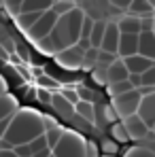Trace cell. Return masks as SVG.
Listing matches in <instances>:
<instances>
[{
  "label": "cell",
  "mask_w": 155,
  "mask_h": 157,
  "mask_svg": "<svg viewBox=\"0 0 155 157\" xmlns=\"http://www.w3.org/2000/svg\"><path fill=\"white\" fill-rule=\"evenodd\" d=\"M130 15H136V17H145V15H151L155 11V6L149 0H132L130 4Z\"/></svg>",
  "instance_id": "cell-19"
},
{
  "label": "cell",
  "mask_w": 155,
  "mask_h": 157,
  "mask_svg": "<svg viewBox=\"0 0 155 157\" xmlns=\"http://www.w3.org/2000/svg\"><path fill=\"white\" fill-rule=\"evenodd\" d=\"M117 26L121 30V34H140L142 32V26H140V17L136 15H126L117 21Z\"/></svg>",
  "instance_id": "cell-16"
},
{
  "label": "cell",
  "mask_w": 155,
  "mask_h": 157,
  "mask_svg": "<svg viewBox=\"0 0 155 157\" xmlns=\"http://www.w3.org/2000/svg\"><path fill=\"white\" fill-rule=\"evenodd\" d=\"M0 9H4V0H0Z\"/></svg>",
  "instance_id": "cell-31"
},
{
  "label": "cell",
  "mask_w": 155,
  "mask_h": 157,
  "mask_svg": "<svg viewBox=\"0 0 155 157\" xmlns=\"http://www.w3.org/2000/svg\"><path fill=\"white\" fill-rule=\"evenodd\" d=\"M140 91L138 89H132L128 94H121L117 98H113V108L117 110L119 119H128L132 115H138V106H140Z\"/></svg>",
  "instance_id": "cell-4"
},
{
  "label": "cell",
  "mask_w": 155,
  "mask_h": 157,
  "mask_svg": "<svg viewBox=\"0 0 155 157\" xmlns=\"http://www.w3.org/2000/svg\"><path fill=\"white\" fill-rule=\"evenodd\" d=\"M36 85H38V87H43V89H49V91H53V94L62 89V83H60L55 77H49V72H45L43 77L36 78Z\"/></svg>",
  "instance_id": "cell-21"
},
{
  "label": "cell",
  "mask_w": 155,
  "mask_h": 157,
  "mask_svg": "<svg viewBox=\"0 0 155 157\" xmlns=\"http://www.w3.org/2000/svg\"><path fill=\"white\" fill-rule=\"evenodd\" d=\"M83 57H85V53L81 51L77 45H72V47H68V49L57 53V55H55V62H57V66H62L64 70L75 72V70H81Z\"/></svg>",
  "instance_id": "cell-6"
},
{
  "label": "cell",
  "mask_w": 155,
  "mask_h": 157,
  "mask_svg": "<svg viewBox=\"0 0 155 157\" xmlns=\"http://www.w3.org/2000/svg\"><path fill=\"white\" fill-rule=\"evenodd\" d=\"M119 40H121V30L117 26V21H108L106 24V32H104V38H102V45H100V51L117 55L119 53Z\"/></svg>",
  "instance_id": "cell-7"
},
{
  "label": "cell",
  "mask_w": 155,
  "mask_h": 157,
  "mask_svg": "<svg viewBox=\"0 0 155 157\" xmlns=\"http://www.w3.org/2000/svg\"><path fill=\"white\" fill-rule=\"evenodd\" d=\"M138 53L149 57L151 62H155V32H140V40H138Z\"/></svg>",
  "instance_id": "cell-14"
},
{
  "label": "cell",
  "mask_w": 155,
  "mask_h": 157,
  "mask_svg": "<svg viewBox=\"0 0 155 157\" xmlns=\"http://www.w3.org/2000/svg\"><path fill=\"white\" fill-rule=\"evenodd\" d=\"M85 11L83 9H72L70 13H66L64 17L57 19V24L53 28V32L49 34L53 47H55V55L72 45H77L81 38V28H83V19H85Z\"/></svg>",
  "instance_id": "cell-2"
},
{
  "label": "cell",
  "mask_w": 155,
  "mask_h": 157,
  "mask_svg": "<svg viewBox=\"0 0 155 157\" xmlns=\"http://www.w3.org/2000/svg\"><path fill=\"white\" fill-rule=\"evenodd\" d=\"M17 110H19V102H17L11 94L0 96V121H2V119H11Z\"/></svg>",
  "instance_id": "cell-15"
},
{
  "label": "cell",
  "mask_w": 155,
  "mask_h": 157,
  "mask_svg": "<svg viewBox=\"0 0 155 157\" xmlns=\"http://www.w3.org/2000/svg\"><path fill=\"white\" fill-rule=\"evenodd\" d=\"M153 32H155V28H153Z\"/></svg>",
  "instance_id": "cell-33"
},
{
  "label": "cell",
  "mask_w": 155,
  "mask_h": 157,
  "mask_svg": "<svg viewBox=\"0 0 155 157\" xmlns=\"http://www.w3.org/2000/svg\"><path fill=\"white\" fill-rule=\"evenodd\" d=\"M0 157H19V155H17L15 149H13V151H0Z\"/></svg>",
  "instance_id": "cell-29"
},
{
  "label": "cell",
  "mask_w": 155,
  "mask_h": 157,
  "mask_svg": "<svg viewBox=\"0 0 155 157\" xmlns=\"http://www.w3.org/2000/svg\"><path fill=\"white\" fill-rule=\"evenodd\" d=\"M36 100H38L41 104H47V106H51L53 91H49V89H43V87H38V89H36Z\"/></svg>",
  "instance_id": "cell-24"
},
{
  "label": "cell",
  "mask_w": 155,
  "mask_h": 157,
  "mask_svg": "<svg viewBox=\"0 0 155 157\" xmlns=\"http://www.w3.org/2000/svg\"><path fill=\"white\" fill-rule=\"evenodd\" d=\"M53 155L55 157H87V140H85V136H81V134H77L72 130L64 132L62 140L53 149Z\"/></svg>",
  "instance_id": "cell-3"
},
{
  "label": "cell",
  "mask_w": 155,
  "mask_h": 157,
  "mask_svg": "<svg viewBox=\"0 0 155 157\" xmlns=\"http://www.w3.org/2000/svg\"><path fill=\"white\" fill-rule=\"evenodd\" d=\"M9 125H11V119H2V121H0V140H4Z\"/></svg>",
  "instance_id": "cell-27"
},
{
  "label": "cell",
  "mask_w": 155,
  "mask_h": 157,
  "mask_svg": "<svg viewBox=\"0 0 155 157\" xmlns=\"http://www.w3.org/2000/svg\"><path fill=\"white\" fill-rule=\"evenodd\" d=\"M41 15H43V13H19L17 17H13V21H15V26L26 34L28 30L41 19Z\"/></svg>",
  "instance_id": "cell-18"
},
{
  "label": "cell",
  "mask_w": 155,
  "mask_h": 157,
  "mask_svg": "<svg viewBox=\"0 0 155 157\" xmlns=\"http://www.w3.org/2000/svg\"><path fill=\"white\" fill-rule=\"evenodd\" d=\"M108 4H113L115 9H121V11H126V9H130L132 0H108Z\"/></svg>",
  "instance_id": "cell-26"
},
{
  "label": "cell",
  "mask_w": 155,
  "mask_h": 157,
  "mask_svg": "<svg viewBox=\"0 0 155 157\" xmlns=\"http://www.w3.org/2000/svg\"><path fill=\"white\" fill-rule=\"evenodd\" d=\"M138 40H140V34H121V40H119V55L121 59L132 57L138 53Z\"/></svg>",
  "instance_id": "cell-11"
},
{
  "label": "cell",
  "mask_w": 155,
  "mask_h": 157,
  "mask_svg": "<svg viewBox=\"0 0 155 157\" xmlns=\"http://www.w3.org/2000/svg\"><path fill=\"white\" fill-rule=\"evenodd\" d=\"M53 0H24L21 4V13H45L51 11Z\"/></svg>",
  "instance_id": "cell-17"
},
{
  "label": "cell",
  "mask_w": 155,
  "mask_h": 157,
  "mask_svg": "<svg viewBox=\"0 0 155 157\" xmlns=\"http://www.w3.org/2000/svg\"><path fill=\"white\" fill-rule=\"evenodd\" d=\"M43 134H45V117L38 115L36 110L19 108L11 117V125L6 130L4 140L15 149V147H21V144H28V142L36 140Z\"/></svg>",
  "instance_id": "cell-1"
},
{
  "label": "cell",
  "mask_w": 155,
  "mask_h": 157,
  "mask_svg": "<svg viewBox=\"0 0 155 157\" xmlns=\"http://www.w3.org/2000/svg\"><path fill=\"white\" fill-rule=\"evenodd\" d=\"M51 157H55V155H51Z\"/></svg>",
  "instance_id": "cell-34"
},
{
  "label": "cell",
  "mask_w": 155,
  "mask_h": 157,
  "mask_svg": "<svg viewBox=\"0 0 155 157\" xmlns=\"http://www.w3.org/2000/svg\"><path fill=\"white\" fill-rule=\"evenodd\" d=\"M4 94H9V83H6V78L0 75V96H4Z\"/></svg>",
  "instance_id": "cell-28"
},
{
  "label": "cell",
  "mask_w": 155,
  "mask_h": 157,
  "mask_svg": "<svg viewBox=\"0 0 155 157\" xmlns=\"http://www.w3.org/2000/svg\"><path fill=\"white\" fill-rule=\"evenodd\" d=\"M106 24H108V21H104V19H96V24H94L91 36H89V43H91L94 49H100V45H102L104 32H106Z\"/></svg>",
  "instance_id": "cell-20"
},
{
  "label": "cell",
  "mask_w": 155,
  "mask_h": 157,
  "mask_svg": "<svg viewBox=\"0 0 155 157\" xmlns=\"http://www.w3.org/2000/svg\"><path fill=\"white\" fill-rule=\"evenodd\" d=\"M149 2H151V4H153V6H155V0H149Z\"/></svg>",
  "instance_id": "cell-32"
},
{
  "label": "cell",
  "mask_w": 155,
  "mask_h": 157,
  "mask_svg": "<svg viewBox=\"0 0 155 157\" xmlns=\"http://www.w3.org/2000/svg\"><path fill=\"white\" fill-rule=\"evenodd\" d=\"M21 4H24V0H4V9L11 17H17L21 13Z\"/></svg>",
  "instance_id": "cell-23"
},
{
  "label": "cell",
  "mask_w": 155,
  "mask_h": 157,
  "mask_svg": "<svg viewBox=\"0 0 155 157\" xmlns=\"http://www.w3.org/2000/svg\"><path fill=\"white\" fill-rule=\"evenodd\" d=\"M51 153H53L51 149H45V151H41V153H36L34 157H51Z\"/></svg>",
  "instance_id": "cell-30"
},
{
  "label": "cell",
  "mask_w": 155,
  "mask_h": 157,
  "mask_svg": "<svg viewBox=\"0 0 155 157\" xmlns=\"http://www.w3.org/2000/svg\"><path fill=\"white\" fill-rule=\"evenodd\" d=\"M53 2H55V0H53Z\"/></svg>",
  "instance_id": "cell-35"
},
{
  "label": "cell",
  "mask_w": 155,
  "mask_h": 157,
  "mask_svg": "<svg viewBox=\"0 0 155 157\" xmlns=\"http://www.w3.org/2000/svg\"><path fill=\"white\" fill-rule=\"evenodd\" d=\"M64 128H60V125H55V128H51V130L45 132V138H47V144H49V149H55L57 147V142L62 140V136H64Z\"/></svg>",
  "instance_id": "cell-22"
},
{
  "label": "cell",
  "mask_w": 155,
  "mask_h": 157,
  "mask_svg": "<svg viewBox=\"0 0 155 157\" xmlns=\"http://www.w3.org/2000/svg\"><path fill=\"white\" fill-rule=\"evenodd\" d=\"M142 85H147V87H155V66H153V68H149V70L142 75Z\"/></svg>",
  "instance_id": "cell-25"
},
{
  "label": "cell",
  "mask_w": 155,
  "mask_h": 157,
  "mask_svg": "<svg viewBox=\"0 0 155 157\" xmlns=\"http://www.w3.org/2000/svg\"><path fill=\"white\" fill-rule=\"evenodd\" d=\"M138 117H140L149 128H155V94L142 96L140 106H138Z\"/></svg>",
  "instance_id": "cell-8"
},
{
  "label": "cell",
  "mask_w": 155,
  "mask_h": 157,
  "mask_svg": "<svg viewBox=\"0 0 155 157\" xmlns=\"http://www.w3.org/2000/svg\"><path fill=\"white\" fill-rule=\"evenodd\" d=\"M123 64H126V68L130 70V75H145L149 68L155 66V62H151L149 57H145V55H140V53H136V55H132V57H126Z\"/></svg>",
  "instance_id": "cell-9"
},
{
  "label": "cell",
  "mask_w": 155,
  "mask_h": 157,
  "mask_svg": "<svg viewBox=\"0 0 155 157\" xmlns=\"http://www.w3.org/2000/svg\"><path fill=\"white\" fill-rule=\"evenodd\" d=\"M51 108L57 113V115H60V117H62V119H66L68 123H70V121H72V117L77 115V113H75V106L70 104V102H68V100H66L60 91H55V94H53Z\"/></svg>",
  "instance_id": "cell-10"
},
{
  "label": "cell",
  "mask_w": 155,
  "mask_h": 157,
  "mask_svg": "<svg viewBox=\"0 0 155 157\" xmlns=\"http://www.w3.org/2000/svg\"><path fill=\"white\" fill-rule=\"evenodd\" d=\"M123 125H126V130H128L132 140L142 138V136L147 134V130H149V125H147L138 115H132V117H128V119H123Z\"/></svg>",
  "instance_id": "cell-13"
},
{
  "label": "cell",
  "mask_w": 155,
  "mask_h": 157,
  "mask_svg": "<svg viewBox=\"0 0 155 157\" xmlns=\"http://www.w3.org/2000/svg\"><path fill=\"white\" fill-rule=\"evenodd\" d=\"M128 78H130V70L126 68L123 59H115V62L108 66V70H106V81H108V85L121 83V81H128Z\"/></svg>",
  "instance_id": "cell-12"
},
{
  "label": "cell",
  "mask_w": 155,
  "mask_h": 157,
  "mask_svg": "<svg viewBox=\"0 0 155 157\" xmlns=\"http://www.w3.org/2000/svg\"><path fill=\"white\" fill-rule=\"evenodd\" d=\"M57 19H60V17H57L53 11H45V13L41 15V19H38V21L26 32L28 40H32V43L36 45L38 40L47 38V36L53 32V28H55V24H57Z\"/></svg>",
  "instance_id": "cell-5"
}]
</instances>
